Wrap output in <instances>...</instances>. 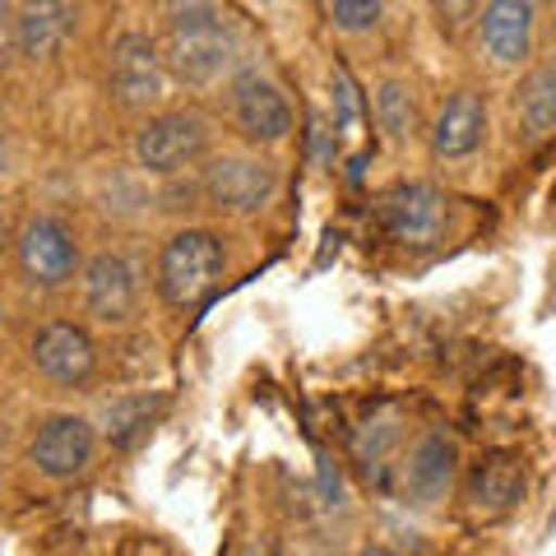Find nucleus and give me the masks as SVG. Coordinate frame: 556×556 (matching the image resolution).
Returning a JSON list of instances; mask_svg holds the SVG:
<instances>
[{"label": "nucleus", "mask_w": 556, "mask_h": 556, "mask_svg": "<svg viewBox=\"0 0 556 556\" xmlns=\"http://www.w3.org/2000/svg\"><path fill=\"white\" fill-rule=\"evenodd\" d=\"M70 28H75V5L70 0H24L14 5V38H20L24 61H51L65 47Z\"/></svg>", "instance_id": "nucleus-15"}, {"label": "nucleus", "mask_w": 556, "mask_h": 556, "mask_svg": "<svg viewBox=\"0 0 556 556\" xmlns=\"http://www.w3.org/2000/svg\"><path fill=\"white\" fill-rule=\"evenodd\" d=\"M486 139V102L482 93L473 89H459L441 102L437 121H431V153L437 159H468V153H478Z\"/></svg>", "instance_id": "nucleus-12"}, {"label": "nucleus", "mask_w": 556, "mask_h": 556, "mask_svg": "<svg viewBox=\"0 0 556 556\" xmlns=\"http://www.w3.org/2000/svg\"><path fill=\"white\" fill-rule=\"evenodd\" d=\"M334 102H339V130L348 135V130L357 126V116H362L357 89H353V79H348V70H334Z\"/></svg>", "instance_id": "nucleus-21"}, {"label": "nucleus", "mask_w": 556, "mask_h": 556, "mask_svg": "<svg viewBox=\"0 0 556 556\" xmlns=\"http://www.w3.org/2000/svg\"><path fill=\"white\" fill-rule=\"evenodd\" d=\"M139 306V274L121 251H102L84 265V311L98 325H126Z\"/></svg>", "instance_id": "nucleus-11"}, {"label": "nucleus", "mask_w": 556, "mask_h": 556, "mask_svg": "<svg viewBox=\"0 0 556 556\" xmlns=\"http://www.w3.org/2000/svg\"><path fill=\"white\" fill-rule=\"evenodd\" d=\"M108 93L116 108L126 112H149L159 108L167 93V65L163 51L153 47L144 33H121L108 51Z\"/></svg>", "instance_id": "nucleus-4"}, {"label": "nucleus", "mask_w": 556, "mask_h": 556, "mask_svg": "<svg viewBox=\"0 0 556 556\" xmlns=\"http://www.w3.org/2000/svg\"><path fill=\"white\" fill-rule=\"evenodd\" d=\"M455 473H459V445L450 437H441V431H427V437L408 450L404 492L417 501V506H437L450 486H455Z\"/></svg>", "instance_id": "nucleus-14"}, {"label": "nucleus", "mask_w": 556, "mask_h": 556, "mask_svg": "<svg viewBox=\"0 0 556 556\" xmlns=\"http://www.w3.org/2000/svg\"><path fill=\"white\" fill-rule=\"evenodd\" d=\"M260 5H269V0H260Z\"/></svg>", "instance_id": "nucleus-27"}, {"label": "nucleus", "mask_w": 556, "mask_h": 556, "mask_svg": "<svg viewBox=\"0 0 556 556\" xmlns=\"http://www.w3.org/2000/svg\"><path fill=\"white\" fill-rule=\"evenodd\" d=\"M278 195V167L260 153H223L204 167V200L218 214L251 218Z\"/></svg>", "instance_id": "nucleus-5"}, {"label": "nucleus", "mask_w": 556, "mask_h": 556, "mask_svg": "<svg viewBox=\"0 0 556 556\" xmlns=\"http://www.w3.org/2000/svg\"><path fill=\"white\" fill-rule=\"evenodd\" d=\"M376 218H380V228L394 241H404V247H431V241H441L445 223H450V200L427 181H404L380 200Z\"/></svg>", "instance_id": "nucleus-7"}, {"label": "nucleus", "mask_w": 556, "mask_h": 556, "mask_svg": "<svg viewBox=\"0 0 556 556\" xmlns=\"http://www.w3.org/2000/svg\"><path fill=\"white\" fill-rule=\"evenodd\" d=\"M93 450H98L93 422H84V417H75V413H56L33 431L28 464L38 468L47 482H70L93 464Z\"/></svg>", "instance_id": "nucleus-8"}, {"label": "nucleus", "mask_w": 556, "mask_h": 556, "mask_svg": "<svg viewBox=\"0 0 556 556\" xmlns=\"http://www.w3.org/2000/svg\"><path fill=\"white\" fill-rule=\"evenodd\" d=\"M20 274L33 288H65L79 274V241L61 218L38 214L20 232Z\"/></svg>", "instance_id": "nucleus-6"}, {"label": "nucleus", "mask_w": 556, "mask_h": 556, "mask_svg": "<svg viewBox=\"0 0 556 556\" xmlns=\"http://www.w3.org/2000/svg\"><path fill=\"white\" fill-rule=\"evenodd\" d=\"M228 274V251L208 228L172 232L159 251V298L172 311H195Z\"/></svg>", "instance_id": "nucleus-2"}, {"label": "nucleus", "mask_w": 556, "mask_h": 556, "mask_svg": "<svg viewBox=\"0 0 556 556\" xmlns=\"http://www.w3.org/2000/svg\"><path fill=\"white\" fill-rule=\"evenodd\" d=\"M515 108H519V126H525L533 144H543V139L556 135V51L525 75Z\"/></svg>", "instance_id": "nucleus-17"}, {"label": "nucleus", "mask_w": 556, "mask_h": 556, "mask_svg": "<svg viewBox=\"0 0 556 556\" xmlns=\"http://www.w3.org/2000/svg\"><path fill=\"white\" fill-rule=\"evenodd\" d=\"M529 5H543V0H529Z\"/></svg>", "instance_id": "nucleus-26"}, {"label": "nucleus", "mask_w": 556, "mask_h": 556, "mask_svg": "<svg viewBox=\"0 0 556 556\" xmlns=\"http://www.w3.org/2000/svg\"><path fill=\"white\" fill-rule=\"evenodd\" d=\"M478 38L496 65H519L533 51V5L529 0H486L478 14Z\"/></svg>", "instance_id": "nucleus-13"}, {"label": "nucleus", "mask_w": 556, "mask_h": 556, "mask_svg": "<svg viewBox=\"0 0 556 556\" xmlns=\"http://www.w3.org/2000/svg\"><path fill=\"white\" fill-rule=\"evenodd\" d=\"M20 56V38H14V0H0V70Z\"/></svg>", "instance_id": "nucleus-22"}, {"label": "nucleus", "mask_w": 556, "mask_h": 556, "mask_svg": "<svg viewBox=\"0 0 556 556\" xmlns=\"http://www.w3.org/2000/svg\"><path fill=\"white\" fill-rule=\"evenodd\" d=\"M529 492L525 464L515 455H486L473 473H468V506L478 515H506Z\"/></svg>", "instance_id": "nucleus-16"}, {"label": "nucleus", "mask_w": 556, "mask_h": 556, "mask_svg": "<svg viewBox=\"0 0 556 556\" xmlns=\"http://www.w3.org/2000/svg\"><path fill=\"white\" fill-rule=\"evenodd\" d=\"M367 556H390V552H386V547H371V552H367Z\"/></svg>", "instance_id": "nucleus-25"}, {"label": "nucleus", "mask_w": 556, "mask_h": 556, "mask_svg": "<svg viewBox=\"0 0 556 556\" xmlns=\"http://www.w3.org/2000/svg\"><path fill=\"white\" fill-rule=\"evenodd\" d=\"M431 5H437V14H441V28H459L468 14H473L478 0H431Z\"/></svg>", "instance_id": "nucleus-23"}, {"label": "nucleus", "mask_w": 556, "mask_h": 556, "mask_svg": "<svg viewBox=\"0 0 556 556\" xmlns=\"http://www.w3.org/2000/svg\"><path fill=\"white\" fill-rule=\"evenodd\" d=\"M228 98H232L237 130L247 135L251 144H278V139H288L292 108H288V98L278 93V84L265 79L260 70H237L228 84Z\"/></svg>", "instance_id": "nucleus-9"}, {"label": "nucleus", "mask_w": 556, "mask_h": 556, "mask_svg": "<svg viewBox=\"0 0 556 556\" xmlns=\"http://www.w3.org/2000/svg\"><path fill=\"white\" fill-rule=\"evenodd\" d=\"M386 14V0H334V24L343 33H371Z\"/></svg>", "instance_id": "nucleus-20"}, {"label": "nucleus", "mask_w": 556, "mask_h": 556, "mask_svg": "<svg viewBox=\"0 0 556 556\" xmlns=\"http://www.w3.org/2000/svg\"><path fill=\"white\" fill-rule=\"evenodd\" d=\"M237 28L218 0H167V47L163 65L190 89H214L237 70Z\"/></svg>", "instance_id": "nucleus-1"}, {"label": "nucleus", "mask_w": 556, "mask_h": 556, "mask_svg": "<svg viewBox=\"0 0 556 556\" xmlns=\"http://www.w3.org/2000/svg\"><path fill=\"white\" fill-rule=\"evenodd\" d=\"M208 153V126L195 112H159L135 130V167L149 177H177Z\"/></svg>", "instance_id": "nucleus-3"}, {"label": "nucleus", "mask_w": 556, "mask_h": 556, "mask_svg": "<svg viewBox=\"0 0 556 556\" xmlns=\"http://www.w3.org/2000/svg\"><path fill=\"white\" fill-rule=\"evenodd\" d=\"M33 367L51 386H84L98 371V343L75 320H47L33 334Z\"/></svg>", "instance_id": "nucleus-10"}, {"label": "nucleus", "mask_w": 556, "mask_h": 556, "mask_svg": "<svg viewBox=\"0 0 556 556\" xmlns=\"http://www.w3.org/2000/svg\"><path fill=\"white\" fill-rule=\"evenodd\" d=\"M376 121L394 144H404V139L417 135V93L408 79H386L376 89Z\"/></svg>", "instance_id": "nucleus-19"}, {"label": "nucleus", "mask_w": 556, "mask_h": 556, "mask_svg": "<svg viewBox=\"0 0 556 556\" xmlns=\"http://www.w3.org/2000/svg\"><path fill=\"white\" fill-rule=\"evenodd\" d=\"M163 399H149V394H126V399H112L102 408V437H108L116 450H130L135 441L149 437L153 417H159Z\"/></svg>", "instance_id": "nucleus-18"}, {"label": "nucleus", "mask_w": 556, "mask_h": 556, "mask_svg": "<svg viewBox=\"0 0 556 556\" xmlns=\"http://www.w3.org/2000/svg\"><path fill=\"white\" fill-rule=\"evenodd\" d=\"M0 241H5V208H0Z\"/></svg>", "instance_id": "nucleus-24"}]
</instances>
